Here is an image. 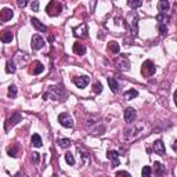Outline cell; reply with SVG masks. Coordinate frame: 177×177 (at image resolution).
Here are the masks:
<instances>
[{
	"label": "cell",
	"instance_id": "obj_5",
	"mask_svg": "<svg viewBox=\"0 0 177 177\" xmlns=\"http://www.w3.org/2000/svg\"><path fill=\"white\" fill-rule=\"evenodd\" d=\"M123 118L127 123H134L136 118H137V112L134 108H126L125 112H123Z\"/></svg>",
	"mask_w": 177,
	"mask_h": 177
},
{
	"label": "cell",
	"instance_id": "obj_20",
	"mask_svg": "<svg viewBox=\"0 0 177 177\" xmlns=\"http://www.w3.org/2000/svg\"><path fill=\"white\" fill-rule=\"evenodd\" d=\"M108 50L111 51V53H119V50H120V47H119V44L116 43V42H109L108 43Z\"/></svg>",
	"mask_w": 177,
	"mask_h": 177
},
{
	"label": "cell",
	"instance_id": "obj_13",
	"mask_svg": "<svg viewBox=\"0 0 177 177\" xmlns=\"http://www.w3.org/2000/svg\"><path fill=\"white\" fill-rule=\"evenodd\" d=\"M31 22H32V25L35 26V28L39 31V32H47V26L44 25V24H42V22L39 21L37 18H31Z\"/></svg>",
	"mask_w": 177,
	"mask_h": 177
},
{
	"label": "cell",
	"instance_id": "obj_23",
	"mask_svg": "<svg viewBox=\"0 0 177 177\" xmlns=\"http://www.w3.org/2000/svg\"><path fill=\"white\" fill-rule=\"evenodd\" d=\"M44 71V65L42 64V62H36V65H35V69H33L32 72L33 75H39V73H42Z\"/></svg>",
	"mask_w": 177,
	"mask_h": 177
},
{
	"label": "cell",
	"instance_id": "obj_24",
	"mask_svg": "<svg viewBox=\"0 0 177 177\" xmlns=\"http://www.w3.org/2000/svg\"><path fill=\"white\" fill-rule=\"evenodd\" d=\"M138 96V91L137 90H129L125 93V97H126V100H133V98H136Z\"/></svg>",
	"mask_w": 177,
	"mask_h": 177
},
{
	"label": "cell",
	"instance_id": "obj_33",
	"mask_svg": "<svg viewBox=\"0 0 177 177\" xmlns=\"http://www.w3.org/2000/svg\"><path fill=\"white\" fill-rule=\"evenodd\" d=\"M7 152H8V155H10V156L15 158V156H17V147H13V148H8V149H7Z\"/></svg>",
	"mask_w": 177,
	"mask_h": 177
},
{
	"label": "cell",
	"instance_id": "obj_34",
	"mask_svg": "<svg viewBox=\"0 0 177 177\" xmlns=\"http://www.w3.org/2000/svg\"><path fill=\"white\" fill-rule=\"evenodd\" d=\"M159 32H161V35H166L167 33V26L165 25V24H161V25H159Z\"/></svg>",
	"mask_w": 177,
	"mask_h": 177
},
{
	"label": "cell",
	"instance_id": "obj_26",
	"mask_svg": "<svg viewBox=\"0 0 177 177\" xmlns=\"http://www.w3.org/2000/svg\"><path fill=\"white\" fill-rule=\"evenodd\" d=\"M58 144H60V147H62V148H68V147H71V140L69 138H62V140H58Z\"/></svg>",
	"mask_w": 177,
	"mask_h": 177
},
{
	"label": "cell",
	"instance_id": "obj_38",
	"mask_svg": "<svg viewBox=\"0 0 177 177\" xmlns=\"http://www.w3.org/2000/svg\"><path fill=\"white\" fill-rule=\"evenodd\" d=\"M32 161L35 163H39V154H37V152H33L32 154Z\"/></svg>",
	"mask_w": 177,
	"mask_h": 177
},
{
	"label": "cell",
	"instance_id": "obj_27",
	"mask_svg": "<svg viewBox=\"0 0 177 177\" xmlns=\"http://www.w3.org/2000/svg\"><path fill=\"white\" fill-rule=\"evenodd\" d=\"M17 93H18V90L14 84L8 86V97H17Z\"/></svg>",
	"mask_w": 177,
	"mask_h": 177
},
{
	"label": "cell",
	"instance_id": "obj_25",
	"mask_svg": "<svg viewBox=\"0 0 177 177\" xmlns=\"http://www.w3.org/2000/svg\"><path fill=\"white\" fill-rule=\"evenodd\" d=\"M15 71H17V68H15L14 62L7 61V64H6V72H7V73H14Z\"/></svg>",
	"mask_w": 177,
	"mask_h": 177
},
{
	"label": "cell",
	"instance_id": "obj_39",
	"mask_svg": "<svg viewBox=\"0 0 177 177\" xmlns=\"http://www.w3.org/2000/svg\"><path fill=\"white\" fill-rule=\"evenodd\" d=\"M26 4H28V1H26V0H19V1H18V6H19V7H25Z\"/></svg>",
	"mask_w": 177,
	"mask_h": 177
},
{
	"label": "cell",
	"instance_id": "obj_30",
	"mask_svg": "<svg viewBox=\"0 0 177 177\" xmlns=\"http://www.w3.org/2000/svg\"><path fill=\"white\" fill-rule=\"evenodd\" d=\"M151 167L149 166H144L143 167V170H141V176L143 177H151Z\"/></svg>",
	"mask_w": 177,
	"mask_h": 177
},
{
	"label": "cell",
	"instance_id": "obj_32",
	"mask_svg": "<svg viewBox=\"0 0 177 177\" xmlns=\"http://www.w3.org/2000/svg\"><path fill=\"white\" fill-rule=\"evenodd\" d=\"M156 19H158V21H163L162 24H165V25H166V22L169 21V15L162 14V13H161V14H159L158 17H156Z\"/></svg>",
	"mask_w": 177,
	"mask_h": 177
},
{
	"label": "cell",
	"instance_id": "obj_1",
	"mask_svg": "<svg viewBox=\"0 0 177 177\" xmlns=\"http://www.w3.org/2000/svg\"><path fill=\"white\" fill-rule=\"evenodd\" d=\"M143 130H144V126H143V125L133 126V129H127L126 133H125V141L130 143V141L137 140L141 134H143Z\"/></svg>",
	"mask_w": 177,
	"mask_h": 177
},
{
	"label": "cell",
	"instance_id": "obj_37",
	"mask_svg": "<svg viewBox=\"0 0 177 177\" xmlns=\"http://www.w3.org/2000/svg\"><path fill=\"white\" fill-rule=\"evenodd\" d=\"M31 8H32L33 11L39 10V1H33V3H31Z\"/></svg>",
	"mask_w": 177,
	"mask_h": 177
},
{
	"label": "cell",
	"instance_id": "obj_31",
	"mask_svg": "<svg viewBox=\"0 0 177 177\" xmlns=\"http://www.w3.org/2000/svg\"><path fill=\"white\" fill-rule=\"evenodd\" d=\"M104 131H105V127L100 126V125H97L96 129H91V133L93 134H104Z\"/></svg>",
	"mask_w": 177,
	"mask_h": 177
},
{
	"label": "cell",
	"instance_id": "obj_14",
	"mask_svg": "<svg viewBox=\"0 0 177 177\" xmlns=\"http://www.w3.org/2000/svg\"><path fill=\"white\" fill-rule=\"evenodd\" d=\"M13 39H14V36H13V33H11L10 31H3V32H0V40H1L3 43H10Z\"/></svg>",
	"mask_w": 177,
	"mask_h": 177
},
{
	"label": "cell",
	"instance_id": "obj_21",
	"mask_svg": "<svg viewBox=\"0 0 177 177\" xmlns=\"http://www.w3.org/2000/svg\"><path fill=\"white\" fill-rule=\"evenodd\" d=\"M32 144L36 147V148H39V147H42V137H40L39 134H33L32 136Z\"/></svg>",
	"mask_w": 177,
	"mask_h": 177
},
{
	"label": "cell",
	"instance_id": "obj_16",
	"mask_svg": "<svg viewBox=\"0 0 177 177\" xmlns=\"http://www.w3.org/2000/svg\"><path fill=\"white\" fill-rule=\"evenodd\" d=\"M72 49H73V53L78 54V55H83L84 53H86V47H84V44L79 43V42H76V43L73 44Z\"/></svg>",
	"mask_w": 177,
	"mask_h": 177
},
{
	"label": "cell",
	"instance_id": "obj_10",
	"mask_svg": "<svg viewBox=\"0 0 177 177\" xmlns=\"http://www.w3.org/2000/svg\"><path fill=\"white\" fill-rule=\"evenodd\" d=\"M73 83L79 87V89H84V87L89 84V78H87V76H79V78H75V79H73Z\"/></svg>",
	"mask_w": 177,
	"mask_h": 177
},
{
	"label": "cell",
	"instance_id": "obj_15",
	"mask_svg": "<svg viewBox=\"0 0 177 177\" xmlns=\"http://www.w3.org/2000/svg\"><path fill=\"white\" fill-rule=\"evenodd\" d=\"M73 32H75V36L78 37H84L87 35V28L84 24H82L80 26H78V28L73 29Z\"/></svg>",
	"mask_w": 177,
	"mask_h": 177
},
{
	"label": "cell",
	"instance_id": "obj_7",
	"mask_svg": "<svg viewBox=\"0 0 177 177\" xmlns=\"http://www.w3.org/2000/svg\"><path fill=\"white\" fill-rule=\"evenodd\" d=\"M21 119H22V116H21V114H19V112H14V114H13V116H11L10 119L7 120V125H6V130H8V127H13V126H15V125H17V123L18 122H21Z\"/></svg>",
	"mask_w": 177,
	"mask_h": 177
},
{
	"label": "cell",
	"instance_id": "obj_36",
	"mask_svg": "<svg viewBox=\"0 0 177 177\" xmlns=\"http://www.w3.org/2000/svg\"><path fill=\"white\" fill-rule=\"evenodd\" d=\"M116 177H131V176L127 172H125V170H120V172L116 173Z\"/></svg>",
	"mask_w": 177,
	"mask_h": 177
},
{
	"label": "cell",
	"instance_id": "obj_22",
	"mask_svg": "<svg viewBox=\"0 0 177 177\" xmlns=\"http://www.w3.org/2000/svg\"><path fill=\"white\" fill-rule=\"evenodd\" d=\"M133 18H134V19L130 22V26H131V35H136V33H137V21H138L137 14H134Z\"/></svg>",
	"mask_w": 177,
	"mask_h": 177
},
{
	"label": "cell",
	"instance_id": "obj_29",
	"mask_svg": "<svg viewBox=\"0 0 177 177\" xmlns=\"http://www.w3.org/2000/svg\"><path fill=\"white\" fill-rule=\"evenodd\" d=\"M127 4H129L131 8H137V7H140L141 4H143V1H140V0H129Z\"/></svg>",
	"mask_w": 177,
	"mask_h": 177
},
{
	"label": "cell",
	"instance_id": "obj_41",
	"mask_svg": "<svg viewBox=\"0 0 177 177\" xmlns=\"http://www.w3.org/2000/svg\"><path fill=\"white\" fill-rule=\"evenodd\" d=\"M15 177H25V176H24V174H21V173H19V174H17V176H15Z\"/></svg>",
	"mask_w": 177,
	"mask_h": 177
},
{
	"label": "cell",
	"instance_id": "obj_9",
	"mask_svg": "<svg viewBox=\"0 0 177 177\" xmlns=\"http://www.w3.org/2000/svg\"><path fill=\"white\" fill-rule=\"evenodd\" d=\"M13 15H14V13H13L11 8H7V7L3 8V10L0 11V21H3V22L10 21L13 18Z\"/></svg>",
	"mask_w": 177,
	"mask_h": 177
},
{
	"label": "cell",
	"instance_id": "obj_4",
	"mask_svg": "<svg viewBox=\"0 0 177 177\" xmlns=\"http://www.w3.org/2000/svg\"><path fill=\"white\" fill-rule=\"evenodd\" d=\"M58 122L61 123L64 127H72L73 126V120L72 118L69 116V114H66V112H64V114H60V116H58Z\"/></svg>",
	"mask_w": 177,
	"mask_h": 177
},
{
	"label": "cell",
	"instance_id": "obj_3",
	"mask_svg": "<svg viewBox=\"0 0 177 177\" xmlns=\"http://www.w3.org/2000/svg\"><path fill=\"white\" fill-rule=\"evenodd\" d=\"M156 68L155 65L152 64V61H145L144 64H143V68H141V72H143V75L145 76H152L154 73H155Z\"/></svg>",
	"mask_w": 177,
	"mask_h": 177
},
{
	"label": "cell",
	"instance_id": "obj_28",
	"mask_svg": "<svg viewBox=\"0 0 177 177\" xmlns=\"http://www.w3.org/2000/svg\"><path fill=\"white\" fill-rule=\"evenodd\" d=\"M65 161H66V163H68V165H71V166H73V165H75V159H73V155L71 154V152H66Z\"/></svg>",
	"mask_w": 177,
	"mask_h": 177
},
{
	"label": "cell",
	"instance_id": "obj_40",
	"mask_svg": "<svg viewBox=\"0 0 177 177\" xmlns=\"http://www.w3.org/2000/svg\"><path fill=\"white\" fill-rule=\"evenodd\" d=\"M172 148H173V149H174V151H176V140H174V141H173V144H172Z\"/></svg>",
	"mask_w": 177,
	"mask_h": 177
},
{
	"label": "cell",
	"instance_id": "obj_19",
	"mask_svg": "<svg viewBox=\"0 0 177 177\" xmlns=\"http://www.w3.org/2000/svg\"><path fill=\"white\" fill-rule=\"evenodd\" d=\"M108 84H109V87H111V90L114 91V93H118V91H119V83L116 82V79L109 78V79H108Z\"/></svg>",
	"mask_w": 177,
	"mask_h": 177
},
{
	"label": "cell",
	"instance_id": "obj_8",
	"mask_svg": "<svg viewBox=\"0 0 177 177\" xmlns=\"http://www.w3.org/2000/svg\"><path fill=\"white\" fill-rule=\"evenodd\" d=\"M116 66L119 69H123V71H127V69L130 68V64H129V60H127L125 55L123 57H119V58H116Z\"/></svg>",
	"mask_w": 177,
	"mask_h": 177
},
{
	"label": "cell",
	"instance_id": "obj_11",
	"mask_svg": "<svg viewBox=\"0 0 177 177\" xmlns=\"http://www.w3.org/2000/svg\"><path fill=\"white\" fill-rule=\"evenodd\" d=\"M154 151H155V154H158V155H161V156L165 155L166 149H165V145H163V143L161 140L154 143Z\"/></svg>",
	"mask_w": 177,
	"mask_h": 177
},
{
	"label": "cell",
	"instance_id": "obj_17",
	"mask_svg": "<svg viewBox=\"0 0 177 177\" xmlns=\"http://www.w3.org/2000/svg\"><path fill=\"white\" fill-rule=\"evenodd\" d=\"M154 170H155L156 176H163V174H165V172H166L165 166H163L161 162H155V163H154Z\"/></svg>",
	"mask_w": 177,
	"mask_h": 177
},
{
	"label": "cell",
	"instance_id": "obj_12",
	"mask_svg": "<svg viewBox=\"0 0 177 177\" xmlns=\"http://www.w3.org/2000/svg\"><path fill=\"white\" fill-rule=\"evenodd\" d=\"M107 156H108L109 161H112V165H114V167L119 166V154H118L116 151H108Z\"/></svg>",
	"mask_w": 177,
	"mask_h": 177
},
{
	"label": "cell",
	"instance_id": "obj_35",
	"mask_svg": "<svg viewBox=\"0 0 177 177\" xmlns=\"http://www.w3.org/2000/svg\"><path fill=\"white\" fill-rule=\"evenodd\" d=\"M101 91H102V86H101V83H98V82H97V83H96V84H94V93H101Z\"/></svg>",
	"mask_w": 177,
	"mask_h": 177
},
{
	"label": "cell",
	"instance_id": "obj_2",
	"mask_svg": "<svg viewBox=\"0 0 177 177\" xmlns=\"http://www.w3.org/2000/svg\"><path fill=\"white\" fill-rule=\"evenodd\" d=\"M46 11H47V14L50 15V17L58 15V14H60V11H61V4L55 3V1H50V3L47 4Z\"/></svg>",
	"mask_w": 177,
	"mask_h": 177
},
{
	"label": "cell",
	"instance_id": "obj_18",
	"mask_svg": "<svg viewBox=\"0 0 177 177\" xmlns=\"http://www.w3.org/2000/svg\"><path fill=\"white\" fill-rule=\"evenodd\" d=\"M169 7H170V4H169L167 0H161V1L158 3V8L162 14H166V11L169 10Z\"/></svg>",
	"mask_w": 177,
	"mask_h": 177
},
{
	"label": "cell",
	"instance_id": "obj_6",
	"mask_svg": "<svg viewBox=\"0 0 177 177\" xmlns=\"http://www.w3.org/2000/svg\"><path fill=\"white\" fill-rule=\"evenodd\" d=\"M31 46H32V49L33 50H40V49H43L44 47V39L43 37H40L39 35H35V36L32 37V42H31Z\"/></svg>",
	"mask_w": 177,
	"mask_h": 177
}]
</instances>
